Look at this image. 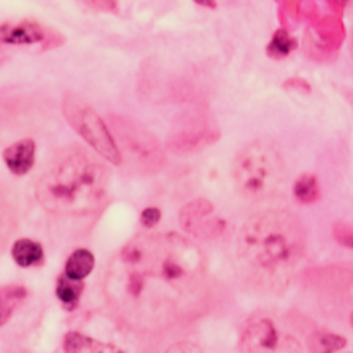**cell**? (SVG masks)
Wrapping results in <instances>:
<instances>
[{
  "mask_svg": "<svg viewBox=\"0 0 353 353\" xmlns=\"http://www.w3.org/2000/svg\"><path fill=\"white\" fill-rule=\"evenodd\" d=\"M346 346V339L341 335L319 331L310 336L308 349L311 353H335Z\"/></svg>",
  "mask_w": 353,
  "mask_h": 353,
  "instance_id": "obj_17",
  "label": "cell"
},
{
  "mask_svg": "<svg viewBox=\"0 0 353 353\" xmlns=\"http://www.w3.org/2000/svg\"><path fill=\"white\" fill-rule=\"evenodd\" d=\"M350 323H352V327H353V312H352V315H350Z\"/></svg>",
  "mask_w": 353,
  "mask_h": 353,
  "instance_id": "obj_28",
  "label": "cell"
},
{
  "mask_svg": "<svg viewBox=\"0 0 353 353\" xmlns=\"http://www.w3.org/2000/svg\"><path fill=\"white\" fill-rule=\"evenodd\" d=\"M287 90H294V91H301L304 94H310L311 92V85L303 79V78H290L287 82H284L283 85Z\"/></svg>",
  "mask_w": 353,
  "mask_h": 353,
  "instance_id": "obj_23",
  "label": "cell"
},
{
  "mask_svg": "<svg viewBox=\"0 0 353 353\" xmlns=\"http://www.w3.org/2000/svg\"><path fill=\"white\" fill-rule=\"evenodd\" d=\"M43 246L32 239H19L12 248V257L20 268H32L41 263Z\"/></svg>",
  "mask_w": 353,
  "mask_h": 353,
  "instance_id": "obj_15",
  "label": "cell"
},
{
  "mask_svg": "<svg viewBox=\"0 0 353 353\" xmlns=\"http://www.w3.org/2000/svg\"><path fill=\"white\" fill-rule=\"evenodd\" d=\"M165 353H202V350L191 342H180L172 345Z\"/></svg>",
  "mask_w": 353,
  "mask_h": 353,
  "instance_id": "obj_24",
  "label": "cell"
},
{
  "mask_svg": "<svg viewBox=\"0 0 353 353\" xmlns=\"http://www.w3.org/2000/svg\"><path fill=\"white\" fill-rule=\"evenodd\" d=\"M27 297V290L19 284L2 288V327L9 321L17 305Z\"/></svg>",
  "mask_w": 353,
  "mask_h": 353,
  "instance_id": "obj_19",
  "label": "cell"
},
{
  "mask_svg": "<svg viewBox=\"0 0 353 353\" xmlns=\"http://www.w3.org/2000/svg\"><path fill=\"white\" fill-rule=\"evenodd\" d=\"M334 238L336 242L347 249H353V226L346 222H336L334 225Z\"/></svg>",
  "mask_w": 353,
  "mask_h": 353,
  "instance_id": "obj_21",
  "label": "cell"
},
{
  "mask_svg": "<svg viewBox=\"0 0 353 353\" xmlns=\"http://www.w3.org/2000/svg\"><path fill=\"white\" fill-rule=\"evenodd\" d=\"M63 113L68 125L101 157L113 165H122L121 153L108 125L82 97L75 92H67L63 98Z\"/></svg>",
  "mask_w": 353,
  "mask_h": 353,
  "instance_id": "obj_6",
  "label": "cell"
},
{
  "mask_svg": "<svg viewBox=\"0 0 353 353\" xmlns=\"http://www.w3.org/2000/svg\"><path fill=\"white\" fill-rule=\"evenodd\" d=\"M37 145L32 139H23L3 152V160L8 168L16 175H24L30 171L36 161Z\"/></svg>",
  "mask_w": 353,
  "mask_h": 353,
  "instance_id": "obj_11",
  "label": "cell"
},
{
  "mask_svg": "<svg viewBox=\"0 0 353 353\" xmlns=\"http://www.w3.org/2000/svg\"><path fill=\"white\" fill-rule=\"evenodd\" d=\"M183 229L198 239H215L225 230L226 222L216 214L214 205L203 198L187 202L180 211Z\"/></svg>",
  "mask_w": 353,
  "mask_h": 353,
  "instance_id": "obj_8",
  "label": "cell"
},
{
  "mask_svg": "<svg viewBox=\"0 0 353 353\" xmlns=\"http://www.w3.org/2000/svg\"><path fill=\"white\" fill-rule=\"evenodd\" d=\"M198 5L205 6V8H211V9H215V8H216V3H215V2H198Z\"/></svg>",
  "mask_w": 353,
  "mask_h": 353,
  "instance_id": "obj_26",
  "label": "cell"
},
{
  "mask_svg": "<svg viewBox=\"0 0 353 353\" xmlns=\"http://www.w3.org/2000/svg\"><path fill=\"white\" fill-rule=\"evenodd\" d=\"M219 137L221 132L208 114L188 110L171 125L167 144L175 154H192L214 144Z\"/></svg>",
  "mask_w": 353,
  "mask_h": 353,
  "instance_id": "obj_7",
  "label": "cell"
},
{
  "mask_svg": "<svg viewBox=\"0 0 353 353\" xmlns=\"http://www.w3.org/2000/svg\"><path fill=\"white\" fill-rule=\"evenodd\" d=\"M106 125L122 157V165L130 172L152 175L165 165V153L157 137L143 125L123 114H108Z\"/></svg>",
  "mask_w": 353,
  "mask_h": 353,
  "instance_id": "obj_5",
  "label": "cell"
},
{
  "mask_svg": "<svg viewBox=\"0 0 353 353\" xmlns=\"http://www.w3.org/2000/svg\"><path fill=\"white\" fill-rule=\"evenodd\" d=\"M161 219V211L159 208H145L141 215H140V223L144 225L145 228H152L157 225Z\"/></svg>",
  "mask_w": 353,
  "mask_h": 353,
  "instance_id": "obj_22",
  "label": "cell"
},
{
  "mask_svg": "<svg viewBox=\"0 0 353 353\" xmlns=\"http://www.w3.org/2000/svg\"><path fill=\"white\" fill-rule=\"evenodd\" d=\"M292 194L300 203H314L321 196V188L318 184V179L314 174L305 172L300 175L297 181L294 183Z\"/></svg>",
  "mask_w": 353,
  "mask_h": 353,
  "instance_id": "obj_16",
  "label": "cell"
},
{
  "mask_svg": "<svg viewBox=\"0 0 353 353\" xmlns=\"http://www.w3.org/2000/svg\"><path fill=\"white\" fill-rule=\"evenodd\" d=\"M95 268V256L88 249H77L65 263V276L75 281H82Z\"/></svg>",
  "mask_w": 353,
  "mask_h": 353,
  "instance_id": "obj_14",
  "label": "cell"
},
{
  "mask_svg": "<svg viewBox=\"0 0 353 353\" xmlns=\"http://www.w3.org/2000/svg\"><path fill=\"white\" fill-rule=\"evenodd\" d=\"M279 342L277 330L270 318H256L245 327L241 336L242 353H272Z\"/></svg>",
  "mask_w": 353,
  "mask_h": 353,
  "instance_id": "obj_9",
  "label": "cell"
},
{
  "mask_svg": "<svg viewBox=\"0 0 353 353\" xmlns=\"http://www.w3.org/2000/svg\"><path fill=\"white\" fill-rule=\"evenodd\" d=\"M83 283L75 281L63 274L57 283V297L68 310H74L78 305V301L82 296Z\"/></svg>",
  "mask_w": 353,
  "mask_h": 353,
  "instance_id": "obj_18",
  "label": "cell"
},
{
  "mask_svg": "<svg viewBox=\"0 0 353 353\" xmlns=\"http://www.w3.org/2000/svg\"><path fill=\"white\" fill-rule=\"evenodd\" d=\"M203 260L195 245L179 233L139 234L117 256L113 281L136 300L149 285L168 287L185 294L198 285Z\"/></svg>",
  "mask_w": 353,
  "mask_h": 353,
  "instance_id": "obj_1",
  "label": "cell"
},
{
  "mask_svg": "<svg viewBox=\"0 0 353 353\" xmlns=\"http://www.w3.org/2000/svg\"><path fill=\"white\" fill-rule=\"evenodd\" d=\"M108 191L106 167L77 145L58 152L36 185L37 201L46 211L71 216L99 211L106 202Z\"/></svg>",
  "mask_w": 353,
  "mask_h": 353,
  "instance_id": "obj_3",
  "label": "cell"
},
{
  "mask_svg": "<svg viewBox=\"0 0 353 353\" xmlns=\"http://www.w3.org/2000/svg\"><path fill=\"white\" fill-rule=\"evenodd\" d=\"M305 250L301 222L285 210L250 216L236 239V256L246 277L257 287L283 290Z\"/></svg>",
  "mask_w": 353,
  "mask_h": 353,
  "instance_id": "obj_2",
  "label": "cell"
},
{
  "mask_svg": "<svg viewBox=\"0 0 353 353\" xmlns=\"http://www.w3.org/2000/svg\"><path fill=\"white\" fill-rule=\"evenodd\" d=\"M65 353H125L121 347L86 336L81 332H68L64 338Z\"/></svg>",
  "mask_w": 353,
  "mask_h": 353,
  "instance_id": "obj_13",
  "label": "cell"
},
{
  "mask_svg": "<svg viewBox=\"0 0 353 353\" xmlns=\"http://www.w3.org/2000/svg\"><path fill=\"white\" fill-rule=\"evenodd\" d=\"M328 5L334 9V12H336V13H342L343 12V9H345V6H346V2H328Z\"/></svg>",
  "mask_w": 353,
  "mask_h": 353,
  "instance_id": "obj_25",
  "label": "cell"
},
{
  "mask_svg": "<svg viewBox=\"0 0 353 353\" xmlns=\"http://www.w3.org/2000/svg\"><path fill=\"white\" fill-rule=\"evenodd\" d=\"M350 48H352V57H353V36H352V46H350Z\"/></svg>",
  "mask_w": 353,
  "mask_h": 353,
  "instance_id": "obj_27",
  "label": "cell"
},
{
  "mask_svg": "<svg viewBox=\"0 0 353 353\" xmlns=\"http://www.w3.org/2000/svg\"><path fill=\"white\" fill-rule=\"evenodd\" d=\"M297 48V40L294 39L284 28H280L274 34L272 41L268 46V55L274 60L288 57V54Z\"/></svg>",
  "mask_w": 353,
  "mask_h": 353,
  "instance_id": "obj_20",
  "label": "cell"
},
{
  "mask_svg": "<svg viewBox=\"0 0 353 353\" xmlns=\"http://www.w3.org/2000/svg\"><path fill=\"white\" fill-rule=\"evenodd\" d=\"M352 353H353V352H352Z\"/></svg>",
  "mask_w": 353,
  "mask_h": 353,
  "instance_id": "obj_29",
  "label": "cell"
},
{
  "mask_svg": "<svg viewBox=\"0 0 353 353\" xmlns=\"http://www.w3.org/2000/svg\"><path fill=\"white\" fill-rule=\"evenodd\" d=\"M345 37L346 32L341 19L336 16H328L316 21L311 37V44L316 50V54L330 57V54L341 47Z\"/></svg>",
  "mask_w": 353,
  "mask_h": 353,
  "instance_id": "obj_10",
  "label": "cell"
},
{
  "mask_svg": "<svg viewBox=\"0 0 353 353\" xmlns=\"http://www.w3.org/2000/svg\"><path fill=\"white\" fill-rule=\"evenodd\" d=\"M285 163L279 147L268 139H257L236 154L233 180L248 199L261 201L279 192L285 181Z\"/></svg>",
  "mask_w": 353,
  "mask_h": 353,
  "instance_id": "obj_4",
  "label": "cell"
},
{
  "mask_svg": "<svg viewBox=\"0 0 353 353\" xmlns=\"http://www.w3.org/2000/svg\"><path fill=\"white\" fill-rule=\"evenodd\" d=\"M46 37L44 27L32 20L6 23L2 26V41L6 44H34Z\"/></svg>",
  "mask_w": 353,
  "mask_h": 353,
  "instance_id": "obj_12",
  "label": "cell"
}]
</instances>
